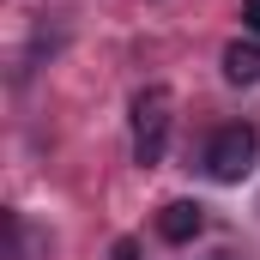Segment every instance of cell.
Instances as JSON below:
<instances>
[{
    "instance_id": "1",
    "label": "cell",
    "mask_w": 260,
    "mask_h": 260,
    "mask_svg": "<svg viewBox=\"0 0 260 260\" xmlns=\"http://www.w3.org/2000/svg\"><path fill=\"white\" fill-rule=\"evenodd\" d=\"M254 157H260V133L248 121H230V127H218L206 139V151H200V164H206V176L218 182V188H236V182H248L254 176Z\"/></svg>"
},
{
    "instance_id": "2",
    "label": "cell",
    "mask_w": 260,
    "mask_h": 260,
    "mask_svg": "<svg viewBox=\"0 0 260 260\" xmlns=\"http://www.w3.org/2000/svg\"><path fill=\"white\" fill-rule=\"evenodd\" d=\"M170 121H176L170 85H145V91L133 97V164H164V151H170Z\"/></svg>"
},
{
    "instance_id": "3",
    "label": "cell",
    "mask_w": 260,
    "mask_h": 260,
    "mask_svg": "<svg viewBox=\"0 0 260 260\" xmlns=\"http://www.w3.org/2000/svg\"><path fill=\"white\" fill-rule=\"evenodd\" d=\"M200 230H206V206H200V200H170V206L157 212V236H164L170 248H188Z\"/></svg>"
},
{
    "instance_id": "4",
    "label": "cell",
    "mask_w": 260,
    "mask_h": 260,
    "mask_svg": "<svg viewBox=\"0 0 260 260\" xmlns=\"http://www.w3.org/2000/svg\"><path fill=\"white\" fill-rule=\"evenodd\" d=\"M224 79L230 85H254L260 79V43H230L224 49Z\"/></svg>"
},
{
    "instance_id": "5",
    "label": "cell",
    "mask_w": 260,
    "mask_h": 260,
    "mask_svg": "<svg viewBox=\"0 0 260 260\" xmlns=\"http://www.w3.org/2000/svg\"><path fill=\"white\" fill-rule=\"evenodd\" d=\"M109 260H139V242H133V236H121V242L109 248Z\"/></svg>"
},
{
    "instance_id": "6",
    "label": "cell",
    "mask_w": 260,
    "mask_h": 260,
    "mask_svg": "<svg viewBox=\"0 0 260 260\" xmlns=\"http://www.w3.org/2000/svg\"><path fill=\"white\" fill-rule=\"evenodd\" d=\"M242 24H248V30L260 37V0H242Z\"/></svg>"
}]
</instances>
